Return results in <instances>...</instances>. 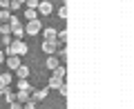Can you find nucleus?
Returning <instances> with one entry per match:
<instances>
[{
    "mask_svg": "<svg viewBox=\"0 0 134 109\" xmlns=\"http://www.w3.org/2000/svg\"><path fill=\"white\" fill-rule=\"evenodd\" d=\"M56 49H58L56 40H43V51H45V53H49V56H52Z\"/></svg>",
    "mask_w": 134,
    "mask_h": 109,
    "instance_id": "nucleus-5",
    "label": "nucleus"
},
{
    "mask_svg": "<svg viewBox=\"0 0 134 109\" xmlns=\"http://www.w3.org/2000/svg\"><path fill=\"white\" fill-rule=\"evenodd\" d=\"M47 94H49V87H43V89H34V91H31V98H29V100H34V102L45 100V98H47Z\"/></svg>",
    "mask_w": 134,
    "mask_h": 109,
    "instance_id": "nucleus-3",
    "label": "nucleus"
},
{
    "mask_svg": "<svg viewBox=\"0 0 134 109\" xmlns=\"http://www.w3.org/2000/svg\"><path fill=\"white\" fill-rule=\"evenodd\" d=\"M9 25H11V27H18V25H20V20L16 18V16H11V20H9Z\"/></svg>",
    "mask_w": 134,
    "mask_h": 109,
    "instance_id": "nucleus-26",
    "label": "nucleus"
},
{
    "mask_svg": "<svg viewBox=\"0 0 134 109\" xmlns=\"http://www.w3.org/2000/svg\"><path fill=\"white\" fill-rule=\"evenodd\" d=\"M31 98V91H18V94H16V102H27V100Z\"/></svg>",
    "mask_w": 134,
    "mask_h": 109,
    "instance_id": "nucleus-10",
    "label": "nucleus"
},
{
    "mask_svg": "<svg viewBox=\"0 0 134 109\" xmlns=\"http://www.w3.org/2000/svg\"><path fill=\"white\" fill-rule=\"evenodd\" d=\"M16 76H18L20 80H27V76H29V67H25V65H20L18 69H16Z\"/></svg>",
    "mask_w": 134,
    "mask_h": 109,
    "instance_id": "nucleus-9",
    "label": "nucleus"
},
{
    "mask_svg": "<svg viewBox=\"0 0 134 109\" xmlns=\"http://www.w3.org/2000/svg\"><path fill=\"white\" fill-rule=\"evenodd\" d=\"M5 58H7V56H5V51H0V65L5 62Z\"/></svg>",
    "mask_w": 134,
    "mask_h": 109,
    "instance_id": "nucleus-29",
    "label": "nucleus"
},
{
    "mask_svg": "<svg viewBox=\"0 0 134 109\" xmlns=\"http://www.w3.org/2000/svg\"><path fill=\"white\" fill-rule=\"evenodd\" d=\"M58 94H60V96H63V98H67V94H69V87H67V85H65V82H63V85H60V87H58Z\"/></svg>",
    "mask_w": 134,
    "mask_h": 109,
    "instance_id": "nucleus-21",
    "label": "nucleus"
},
{
    "mask_svg": "<svg viewBox=\"0 0 134 109\" xmlns=\"http://www.w3.org/2000/svg\"><path fill=\"white\" fill-rule=\"evenodd\" d=\"M23 109H36V102L34 100H27V102H23Z\"/></svg>",
    "mask_w": 134,
    "mask_h": 109,
    "instance_id": "nucleus-24",
    "label": "nucleus"
},
{
    "mask_svg": "<svg viewBox=\"0 0 134 109\" xmlns=\"http://www.w3.org/2000/svg\"><path fill=\"white\" fill-rule=\"evenodd\" d=\"M9 109H23V105L20 102H9Z\"/></svg>",
    "mask_w": 134,
    "mask_h": 109,
    "instance_id": "nucleus-28",
    "label": "nucleus"
},
{
    "mask_svg": "<svg viewBox=\"0 0 134 109\" xmlns=\"http://www.w3.org/2000/svg\"><path fill=\"white\" fill-rule=\"evenodd\" d=\"M58 16H60V18H67V7H65V5L58 9Z\"/></svg>",
    "mask_w": 134,
    "mask_h": 109,
    "instance_id": "nucleus-25",
    "label": "nucleus"
},
{
    "mask_svg": "<svg viewBox=\"0 0 134 109\" xmlns=\"http://www.w3.org/2000/svg\"><path fill=\"white\" fill-rule=\"evenodd\" d=\"M0 85H2V87H9L11 85V74H0Z\"/></svg>",
    "mask_w": 134,
    "mask_h": 109,
    "instance_id": "nucleus-13",
    "label": "nucleus"
},
{
    "mask_svg": "<svg viewBox=\"0 0 134 109\" xmlns=\"http://www.w3.org/2000/svg\"><path fill=\"white\" fill-rule=\"evenodd\" d=\"M63 82H65V80H60V78H54V76H52V80H49V87H52V89H58Z\"/></svg>",
    "mask_w": 134,
    "mask_h": 109,
    "instance_id": "nucleus-19",
    "label": "nucleus"
},
{
    "mask_svg": "<svg viewBox=\"0 0 134 109\" xmlns=\"http://www.w3.org/2000/svg\"><path fill=\"white\" fill-rule=\"evenodd\" d=\"M5 91H7V87H2V85H0V96H5Z\"/></svg>",
    "mask_w": 134,
    "mask_h": 109,
    "instance_id": "nucleus-30",
    "label": "nucleus"
},
{
    "mask_svg": "<svg viewBox=\"0 0 134 109\" xmlns=\"http://www.w3.org/2000/svg\"><path fill=\"white\" fill-rule=\"evenodd\" d=\"M0 25H2V22H0Z\"/></svg>",
    "mask_w": 134,
    "mask_h": 109,
    "instance_id": "nucleus-32",
    "label": "nucleus"
},
{
    "mask_svg": "<svg viewBox=\"0 0 134 109\" xmlns=\"http://www.w3.org/2000/svg\"><path fill=\"white\" fill-rule=\"evenodd\" d=\"M43 36H45V40H56V29H52V27H49V29H45V33H43Z\"/></svg>",
    "mask_w": 134,
    "mask_h": 109,
    "instance_id": "nucleus-16",
    "label": "nucleus"
},
{
    "mask_svg": "<svg viewBox=\"0 0 134 109\" xmlns=\"http://www.w3.org/2000/svg\"><path fill=\"white\" fill-rule=\"evenodd\" d=\"M5 56H27V45L14 38L9 47H5Z\"/></svg>",
    "mask_w": 134,
    "mask_h": 109,
    "instance_id": "nucleus-1",
    "label": "nucleus"
},
{
    "mask_svg": "<svg viewBox=\"0 0 134 109\" xmlns=\"http://www.w3.org/2000/svg\"><path fill=\"white\" fill-rule=\"evenodd\" d=\"M18 2H20V5H23V2H25V0H18Z\"/></svg>",
    "mask_w": 134,
    "mask_h": 109,
    "instance_id": "nucleus-31",
    "label": "nucleus"
},
{
    "mask_svg": "<svg viewBox=\"0 0 134 109\" xmlns=\"http://www.w3.org/2000/svg\"><path fill=\"white\" fill-rule=\"evenodd\" d=\"M5 98H7V102H16V91H11L9 87H7V91H5Z\"/></svg>",
    "mask_w": 134,
    "mask_h": 109,
    "instance_id": "nucleus-18",
    "label": "nucleus"
},
{
    "mask_svg": "<svg viewBox=\"0 0 134 109\" xmlns=\"http://www.w3.org/2000/svg\"><path fill=\"white\" fill-rule=\"evenodd\" d=\"M25 18H27V20H36V18H38V11H36V9H25Z\"/></svg>",
    "mask_w": 134,
    "mask_h": 109,
    "instance_id": "nucleus-17",
    "label": "nucleus"
},
{
    "mask_svg": "<svg viewBox=\"0 0 134 109\" xmlns=\"http://www.w3.org/2000/svg\"><path fill=\"white\" fill-rule=\"evenodd\" d=\"M0 33H7V36H11V25H9V22H2V25H0Z\"/></svg>",
    "mask_w": 134,
    "mask_h": 109,
    "instance_id": "nucleus-20",
    "label": "nucleus"
},
{
    "mask_svg": "<svg viewBox=\"0 0 134 109\" xmlns=\"http://www.w3.org/2000/svg\"><path fill=\"white\" fill-rule=\"evenodd\" d=\"M18 91H34V87L27 80H18Z\"/></svg>",
    "mask_w": 134,
    "mask_h": 109,
    "instance_id": "nucleus-11",
    "label": "nucleus"
},
{
    "mask_svg": "<svg viewBox=\"0 0 134 109\" xmlns=\"http://www.w3.org/2000/svg\"><path fill=\"white\" fill-rule=\"evenodd\" d=\"M11 40H14L11 36H7V33H0V45H2V47H9Z\"/></svg>",
    "mask_w": 134,
    "mask_h": 109,
    "instance_id": "nucleus-15",
    "label": "nucleus"
},
{
    "mask_svg": "<svg viewBox=\"0 0 134 109\" xmlns=\"http://www.w3.org/2000/svg\"><path fill=\"white\" fill-rule=\"evenodd\" d=\"M58 65H60V62H58V58H56V56H49V58H47V67H49V69H52V71L56 69Z\"/></svg>",
    "mask_w": 134,
    "mask_h": 109,
    "instance_id": "nucleus-14",
    "label": "nucleus"
},
{
    "mask_svg": "<svg viewBox=\"0 0 134 109\" xmlns=\"http://www.w3.org/2000/svg\"><path fill=\"white\" fill-rule=\"evenodd\" d=\"M25 2H27V9H36L40 0H25Z\"/></svg>",
    "mask_w": 134,
    "mask_h": 109,
    "instance_id": "nucleus-22",
    "label": "nucleus"
},
{
    "mask_svg": "<svg viewBox=\"0 0 134 109\" xmlns=\"http://www.w3.org/2000/svg\"><path fill=\"white\" fill-rule=\"evenodd\" d=\"M20 9V2L18 0H11V5H9V11H18Z\"/></svg>",
    "mask_w": 134,
    "mask_h": 109,
    "instance_id": "nucleus-23",
    "label": "nucleus"
},
{
    "mask_svg": "<svg viewBox=\"0 0 134 109\" xmlns=\"http://www.w3.org/2000/svg\"><path fill=\"white\" fill-rule=\"evenodd\" d=\"M5 62H7V67H9L11 71H16V69L20 67V56H7Z\"/></svg>",
    "mask_w": 134,
    "mask_h": 109,
    "instance_id": "nucleus-4",
    "label": "nucleus"
},
{
    "mask_svg": "<svg viewBox=\"0 0 134 109\" xmlns=\"http://www.w3.org/2000/svg\"><path fill=\"white\" fill-rule=\"evenodd\" d=\"M27 31V36H36L40 33V20H27V27H23Z\"/></svg>",
    "mask_w": 134,
    "mask_h": 109,
    "instance_id": "nucleus-2",
    "label": "nucleus"
},
{
    "mask_svg": "<svg viewBox=\"0 0 134 109\" xmlns=\"http://www.w3.org/2000/svg\"><path fill=\"white\" fill-rule=\"evenodd\" d=\"M23 36H25V29H23V25H18V27H11V38L20 40Z\"/></svg>",
    "mask_w": 134,
    "mask_h": 109,
    "instance_id": "nucleus-8",
    "label": "nucleus"
},
{
    "mask_svg": "<svg viewBox=\"0 0 134 109\" xmlns=\"http://www.w3.org/2000/svg\"><path fill=\"white\" fill-rule=\"evenodd\" d=\"M9 5H11V0H0V7L2 9H9Z\"/></svg>",
    "mask_w": 134,
    "mask_h": 109,
    "instance_id": "nucleus-27",
    "label": "nucleus"
},
{
    "mask_svg": "<svg viewBox=\"0 0 134 109\" xmlns=\"http://www.w3.org/2000/svg\"><path fill=\"white\" fill-rule=\"evenodd\" d=\"M54 78H60V80H65V76H67V69H65V65H58L56 69H54V74H52Z\"/></svg>",
    "mask_w": 134,
    "mask_h": 109,
    "instance_id": "nucleus-7",
    "label": "nucleus"
},
{
    "mask_svg": "<svg viewBox=\"0 0 134 109\" xmlns=\"http://www.w3.org/2000/svg\"><path fill=\"white\" fill-rule=\"evenodd\" d=\"M38 14H43V16H47V14H52V2L49 0H43V2H38Z\"/></svg>",
    "mask_w": 134,
    "mask_h": 109,
    "instance_id": "nucleus-6",
    "label": "nucleus"
},
{
    "mask_svg": "<svg viewBox=\"0 0 134 109\" xmlns=\"http://www.w3.org/2000/svg\"><path fill=\"white\" fill-rule=\"evenodd\" d=\"M11 16H14V14H11L9 9H2V11H0V22H9Z\"/></svg>",
    "mask_w": 134,
    "mask_h": 109,
    "instance_id": "nucleus-12",
    "label": "nucleus"
}]
</instances>
